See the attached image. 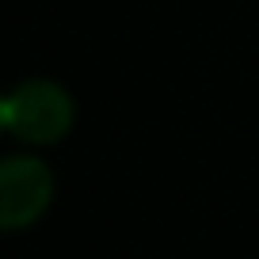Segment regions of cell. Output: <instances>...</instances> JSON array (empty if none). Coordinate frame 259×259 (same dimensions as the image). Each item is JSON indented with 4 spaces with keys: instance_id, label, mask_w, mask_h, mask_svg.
Instances as JSON below:
<instances>
[{
    "instance_id": "obj_3",
    "label": "cell",
    "mask_w": 259,
    "mask_h": 259,
    "mask_svg": "<svg viewBox=\"0 0 259 259\" xmlns=\"http://www.w3.org/2000/svg\"><path fill=\"white\" fill-rule=\"evenodd\" d=\"M0 134H4V92H0Z\"/></svg>"
},
{
    "instance_id": "obj_1",
    "label": "cell",
    "mask_w": 259,
    "mask_h": 259,
    "mask_svg": "<svg viewBox=\"0 0 259 259\" xmlns=\"http://www.w3.org/2000/svg\"><path fill=\"white\" fill-rule=\"evenodd\" d=\"M76 122V99L46 76L23 80L4 96V134L23 145H57Z\"/></svg>"
},
{
    "instance_id": "obj_2",
    "label": "cell",
    "mask_w": 259,
    "mask_h": 259,
    "mask_svg": "<svg viewBox=\"0 0 259 259\" xmlns=\"http://www.w3.org/2000/svg\"><path fill=\"white\" fill-rule=\"evenodd\" d=\"M54 194L57 179L42 156H0V233H23V229L38 225L54 206Z\"/></svg>"
}]
</instances>
